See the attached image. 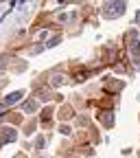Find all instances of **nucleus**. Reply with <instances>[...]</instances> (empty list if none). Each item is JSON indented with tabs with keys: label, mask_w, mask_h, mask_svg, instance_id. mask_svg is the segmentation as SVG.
I'll use <instances>...</instances> for the list:
<instances>
[{
	"label": "nucleus",
	"mask_w": 140,
	"mask_h": 158,
	"mask_svg": "<svg viewBox=\"0 0 140 158\" xmlns=\"http://www.w3.org/2000/svg\"><path fill=\"white\" fill-rule=\"evenodd\" d=\"M20 97H22V92H13V94H9V97H7V101H5V103H13V101H18Z\"/></svg>",
	"instance_id": "1"
}]
</instances>
